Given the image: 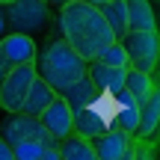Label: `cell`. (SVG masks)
Instances as JSON below:
<instances>
[{"label":"cell","mask_w":160,"mask_h":160,"mask_svg":"<svg viewBox=\"0 0 160 160\" xmlns=\"http://www.w3.org/2000/svg\"><path fill=\"white\" fill-rule=\"evenodd\" d=\"M57 98V92L51 89V86L45 83L39 74L33 77V83H30V89H27V95H24V101H21V113H27V116H39L42 110L48 107V104Z\"/></svg>","instance_id":"obj_14"},{"label":"cell","mask_w":160,"mask_h":160,"mask_svg":"<svg viewBox=\"0 0 160 160\" xmlns=\"http://www.w3.org/2000/svg\"><path fill=\"white\" fill-rule=\"evenodd\" d=\"M51 3L45 0H9L3 3V18H6V30H18V33H39L45 30L48 18H51Z\"/></svg>","instance_id":"obj_4"},{"label":"cell","mask_w":160,"mask_h":160,"mask_svg":"<svg viewBox=\"0 0 160 160\" xmlns=\"http://www.w3.org/2000/svg\"><path fill=\"white\" fill-rule=\"evenodd\" d=\"M59 33L86 62L95 59L110 42H116V36L110 30V24L104 21L101 9L92 3H83V0L59 3Z\"/></svg>","instance_id":"obj_1"},{"label":"cell","mask_w":160,"mask_h":160,"mask_svg":"<svg viewBox=\"0 0 160 160\" xmlns=\"http://www.w3.org/2000/svg\"><path fill=\"white\" fill-rule=\"evenodd\" d=\"M3 3H9V0H0V6H3Z\"/></svg>","instance_id":"obj_25"},{"label":"cell","mask_w":160,"mask_h":160,"mask_svg":"<svg viewBox=\"0 0 160 160\" xmlns=\"http://www.w3.org/2000/svg\"><path fill=\"white\" fill-rule=\"evenodd\" d=\"M0 137H3L9 145L27 142V139H51L48 131L42 128L39 116H27V113H21V110L9 113L3 122H0Z\"/></svg>","instance_id":"obj_6"},{"label":"cell","mask_w":160,"mask_h":160,"mask_svg":"<svg viewBox=\"0 0 160 160\" xmlns=\"http://www.w3.org/2000/svg\"><path fill=\"white\" fill-rule=\"evenodd\" d=\"M45 3H57V0H45Z\"/></svg>","instance_id":"obj_24"},{"label":"cell","mask_w":160,"mask_h":160,"mask_svg":"<svg viewBox=\"0 0 160 160\" xmlns=\"http://www.w3.org/2000/svg\"><path fill=\"white\" fill-rule=\"evenodd\" d=\"M128 6V30H157V18L148 0H125Z\"/></svg>","instance_id":"obj_18"},{"label":"cell","mask_w":160,"mask_h":160,"mask_svg":"<svg viewBox=\"0 0 160 160\" xmlns=\"http://www.w3.org/2000/svg\"><path fill=\"white\" fill-rule=\"evenodd\" d=\"M98 160H131V133L107 128L101 137L92 139Z\"/></svg>","instance_id":"obj_9"},{"label":"cell","mask_w":160,"mask_h":160,"mask_svg":"<svg viewBox=\"0 0 160 160\" xmlns=\"http://www.w3.org/2000/svg\"><path fill=\"white\" fill-rule=\"evenodd\" d=\"M59 160H98L92 139L80 137V133H68L65 139H59Z\"/></svg>","instance_id":"obj_17"},{"label":"cell","mask_w":160,"mask_h":160,"mask_svg":"<svg viewBox=\"0 0 160 160\" xmlns=\"http://www.w3.org/2000/svg\"><path fill=\"white\" fill-rule=\"evenodd\" d=\"M0 160H12V145L0 137Z\"/></svg>","instance_id":"obj_21"},{"label":"cell","mask_w":160,"mask_h":160,"mask_svg":"<svg viewBox=\"0 0 160 160\" xmlns=\"http://www.w3.org/2000/svg\"><path fill=\"white\" fill-rule=\"evenodd\" d=\"M98 9H101L104 21L110 24L113 36H116V39H122V36L128 33V6H125V0H104Z\"/></svg>","instance_id":"obj_19"},{"label":"cell","mask_w":160,"mask_h":160,"mask_svg":"<svg viewBox=\"0 0 160 160\" xmlns=\"http://www.w3.org/2000/svg\"><path fill=\"white\" fill-rule=\"evenodd\" d=\"M6 33V18H3V9H0V36Z\"/></svg>","instance_id":"obj_23"},{"label":"cell","mask_w":160,"mask_h":160,"mask_svg":"<svg viewBox=\"0 0 160 160\" xmlns=\"http://www.w3.org/2000/svg\"><path fill=\"white\" fill-rule=\"evenodd\" d=\"M59 95H62V101L68 104L71 107V113H74V110H80V107H89V104H98L101 101L104 95H107V92L104 89H98L95 83H92L89 77H80V80H74V83L71 86H65L62 92H59Z\"/></svg>","instance_id":"obj_11"},{"label":"cell","mask_w":160,"mask_h":160,"mask_svg":"<svg viewBox=\"0 0 160 160\" xmlns=\"http://www.w3.org/2000/svg\"><path fill=\"white\" fill-rule=\"evenodd\" d=\"M137 107H139V113H137V128H133L131 139H154L157 137V125H160V92L154 89Z\"/></svg>","instance_id":"obj_10"},{"label":"cell","mask_w":160,"mask_h":160,"mask_svg":"<svg viewBox=\"0 0 160 160\" xmlns=\"http://www.w3.org/2000/svg\"><path fill=\"white\" fill-rule=\"evenodd\" d=\"M119 42L128 53V68L148 71V74L157 68V57H160L157 30H128Z\"/></svg>","instance_id":"obj_3"},{"label":"cell","mask_w":160,"mask_h":160,"mask_svg":"<svg viewBox=\"0 0 160 160\" xmlns=\"http://www.w3.org/2000/svg\"><path fill=\"white\" fill-rule=\"evenodd\" d=\"M0 51H3L9 68H15L21 62H36V42L30 33H18V30L3 33L0 36Z\"/></svg>","instance_id":"obj_8"},{"label":"cell","mask_w":160,"mask_h":160,"mask_svg":"<svg viewBox=\"0 0 160 160\" xmlns=\"http://www.w3.org/2000/svg\"><path fill=\"white\" fill-rule=\"evenodd\" d=\"M12 160H59L57 139H27L12 145Z\"/></svg>","instance_id":"obj_13"},{"label":"cell","mask_w":160,"mask_h":160,"mask_svg":"<svg viewBox=\"0 0 160 160\" xmlns=\"http://www.w3.org/2000/svg\"><path fill=\"white\" fill-rule=\"evenodd\" d=\"M33 77H36V62H21V65L6 71V77L0 80V107H3L6 113L21 110V101H24V95H27Z\"/></svg>","instance_id":"obj_5"},{"label":"cell","mask_w":160,"mask_h":160,"mask_svg":"<svg viewBox=\"0 0 160 160\" xmlns=\"http://www.w3.org/2000/svg\"><path fill=\"white\" fill-rule=\"evenodd\" d=\"M125 74H128V68H113V65L98 62V59H89V65H86V77H89L98 89L113 92V95H116V92H122Z\"/></svg>","instance_id":"obj_12"},{"label":"cell","mask_w":160,"mask_h":160,"mask_svg":"<svg viewBox=\"0 0 160 160\" xmlns=\"http://www.w3.org/2000/svg\"><path fill=\"white\" fill-rule=\"evenodd\" d=\"M86 65L89 62L80 57L62 36L53 39L42 53H36V74L45 80L57 95L65 89V86H71L74 80H80L86 74Z\"/></svg>","instance_id":"obj_2"},{"label":"cell","mask_w":160,"mask_h":160,"mask_svg":"<svg viewBox=\"0 0 160 160\" xmlns=\"http://www.w3.org/2000/svg\"><path fill=\"white\" fill-rule=\"evenodd\" d=\"M107 128H110V125H107V119H104V116L95 110V104L74 110V133H80V137L95 139V137H101Z\"/></svg>","instance_id":"obj_15"},{"label":"cell","mask_w":160,"mask_h":160,"mask_svg":"<svg viewBox=\"0 0 160 160\" xmlns=\"http://www.w3.org/2000/svg\"><path fill=\"white\" fill-rule=\"evenodd\" d=\"M157 86H154V80H151L148 71H137V68H128V74H125V83H122V92H125L131 101H145V98L154 92Z\"/></svg>","instance_id":"obj_16"},{"label":"cell","mask_w":160,"mask_h":160,"mask_svg":"<svg viewBox=\"0 0 160 160\" xmlns=\"http://www.w3.org/2000/svg\"><path fill=\"white\" fill-rule=\"evenodd\" d=\"M39 122H42V128L48 131V137L57 139V142L65 139L68 133H74V113H71V107L62 101V95H57L39 113Z\"/></svg>","instance_id":"obj_7"},{"label":"cell","mask_w":160,"mask_h":160,"mask_svg":"<svg viewBox=\"0 0 160 160\" xmlns=\"http://www.w3.org/2000/svg\"><path fill=\"white\" fill-rule=\"evenodd\" d=\"M95 59H98V62H104V65H113V68H128V53H125V48H122L119 39L110 42Z\"/></svg>","instance_id":"obj_20"},{"label":"cell","mask_w":160,"mask_h":160,"mask_svg":"<svg viewBox=\"0 0 160 160\" xmlns=\"http://www.w3.org/2000/svg\"><path fill=\"white\" fill-rule=\"evenodd\" d=\"M59 3H68V0H57V6H59ZM83 3H92V6H101L104 0H83Z\"/></svg>","instance_id":"obj_22"}]
</instances>
